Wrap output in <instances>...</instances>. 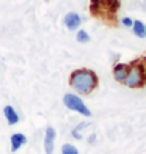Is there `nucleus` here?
Segmentation results:
<instances>
[{"label":"nucleus","instance_id":"nucleus-12","mask_svg":"<svg viewBox=\"0 0 146 154\" xmlns=\"http://www.w3.org/2000/svg\"><path fill=\"white\" fill-rule=\"evenodd\" d=\"M83 128H87V123H80L77 128H74L72 129V132H71V135L74 137V138H77V140H82V134H80V131L83 129Z\"/></svg>","mask_w":146,"mask_h":154},{"label":"nucleus","instance_id":"nucleus-8","mask_svg":"<svg viewBox=\"0 0 146 154\" xmlns=\"http://www.w3.org/2000/svg\"><path fill=\"white\" fill-rule=\"evenodd\" d=\"M10 143H11V151L16 152L27 143V137L22 134V132H14V134L10 137Z\"/></svg>","mask_w":146,"mask_h":154},{"label":"nucleus","instance_id":"nucleus-1","mask_svg":"<svg viewBox=\"0 0 146 154\" xmlns=\"http://www.w3.org/2000/svg\"><path fill=\"white\" fill-rule=\"evenodd\" d=\"M97 83H99V79H97L96 72L91 71V69H87V68L75 69L69 75V85L79 94L93 93L97 88Z\"/></svg>","mask_w":146,"mask_h":154},{"label":"nucleus","instance_id":"nucleus-7","mask_svg":"<svg viewBox=\"0 0 146 154\" xmlns=\"http://www.w3.org/2000/svg\"><path fill=\"white\" fill-rule=\"evenodd\" d=\"M129 69H130V65H126V63H118V65H115V68H113L115 80L124 82L126 77H127V74H129Z\"/></svg>","mask_w":146,"mask_h":154},{"label":"nucleus","instance_id":"nucleus-16","mask_svg":"<svg viewBox=\"0 0 146 154\" xmlns=\"http://www.w3.org/2000/svg\"><path fill=\"white\" fill-rule=\"evenodd\" d=\"M94 138H96V135L93 134V135H90V138H88V143H93L94 142Z\"/></svg>","mask_w":146,"mask_h":154},{"label":"nucleus","instance_id":"nucleus-5","mask_svg":"<svg viewBox=\"0 0 146 154\" xmlns=\"http://www.w3.org/2000/svg\"><path fill=\"white\" fill-rule=\"evenodd\" d=\"M55 138H57V132L52 126L46 128V134H44V151L46 154H53L55 148Z\"/></svg>","mask_w":146,"mask_h":154},{"label":"nucleus","instance_id":"nucleus-15","mask_svg":"<svg viewBox=\"0 0 146 154\" xmlns=\"http://www.w3.org/2000/svg\"><path fill=\"white\" fill-rule=\"evenodd\" d=\"M140 63H141V66H143V69H144V75H146V58L140 60Z\"/></svg>","mask_w":146,"mask_h":154},{"label":"nucleus","instance_id":"nucleus-14","mask_svg":"<svg viewBox=\"0 0 146 154\" xmlns=\"http://www.w3.org/2000/svg\"><path fill=\"white\" fill-rule=\"evenodd\" d=\"M121 22H123L124 27H132V25H134L132 19H129V17H123V19H121Z\"/></svg>","mask_w":146,"mask_h":154},{"label":"nucleus","instance_id":"nucleus-4","mask_svg":"<svg viewBox=\"0 0 146 154\" xmlns=\"http://www.w3.org/2000/svg\"><path fill=\"white\" fill-rule=\"evenodd\" d=\"M63 102H65V106H66L69 110L77 112V113L87 116V118L91 116V110L85 106V102L82 101L80 96L74 94V93H66V94L63 96Z\"/></svg>","mask_w":146,"mask_h":154},{"label":"nucleus","instance_id":"nucleus-9","mask_svg":"<svg viewBox=\"0 0 146 154\" xmlns=\"http://www.w3.org/2000/svg\"><path fill=\"white\" fill-rule=\"evenodd\" d=\"M3 115H5V120L10 126H14L19 123V113L16 112V109L13 106H5L3 107Z\"/></svg>","mask_w":146,"mask_h":154},{"label":"nucleus","instance_id":"nucleus-2","mask_svg":"<svg viewBox=\"0 0 146 154\" xmlns=\"http://www.w3.org/2000/svg\"><path fill=\"white\" fill-rule=\"evenodd\" d=\"M118 8H120L118 0H91L90 5V11L93 16H101L105 19H113Z\"/></svg>","mask_w":146,"mask_h":154},{"label":"nucleus","instance_id":"nucleus-13","mask_svg":"<svg viewBox=\"0 0 146 154\" xmlns=\"http://www.w3.org/2000/svg\"><path fill=\"white\" fill-rule=\"evenodd\" d=\"M75 38H77L79 43H88V41H90V35L85 30H77V36H75Z\"/></svg>","mask_w":146,"mask_h":154},{"label":"nucleus","instance_id":"nucleus-10","mask_svg":"<svg viewBox=\"0 0 146 154\" xmlns=\"http://www.w3.org/2000/svg\"><path fill=\"white\" fill-rule=\"evenodd\" d=\"M132 27H134V33L137 35L138 38H144V36H146V32H144V25H143V22H140V20H135Z\"/></svg>","mask_w":146,"mask_h":154},{"label":"nucleus","instance_id":"nucleus-11","mask_svg":"<svg viewBox=\"0 0 146 154\" xmlns=\"http://www.w3.org/2000/svg\"><path fill=\"white\" fill-rule=\"evenodd\" d=\"M61 154H79V149L71 143H65L61 146Z\"/></svg>","mask_w":146,"mask_h":154},{"label":"nucleus","instance_id":"nucleus-6","mask_svg":"<svg viewBox=\"0 0 146 154\" xmlns=\"http://www.w3.org/2000/svg\"><path fill=\"white\" fill-rule=\"evenodd\" d=\"M63 22H65L68 30H77L80 27V24H82V19H80V16L77 14V13L71 11V13H68V14L65 16Z\"/></svg>","mask_w":146,"mask_h":154},{"label":"nucleus","instance_id":"nucleus-3","mask_svg":"<svg viewBox=\"0 0 146 154\" xmlns=\"http://www.w3.org/2000/svg\"><path fill=\"white\" fill-rule=\"evenodd\" d=\"M144 82H146L144 69H143L140 61H135L134 65H130L129 74L126 77V80H124V83H126L129 88H140V87L144 85Z\"/></svg>","mask_w":146,"mask_h":154},{"label":"nucleus","instance_id":"nucleus-17","mask_svg":"<svg viewBox=\"0 0 146 154\" xmlns=\"http://www.w3.org/2000/svg\"><path fill=\"white\" fill-rule=\"evenodd\" d=\"M144 32H146V25H144Z\"/></svg>","mask_w":146,"mask_h":154}]
</instances>
